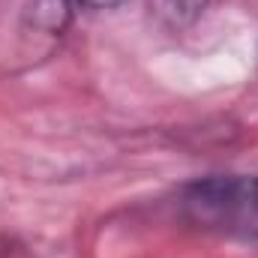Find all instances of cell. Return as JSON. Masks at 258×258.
<instances>
[{
	"label": "cell",
	"instance_id": "7a4b0ae2",
	"mask_svg": "<svg viewBox=\"0 0 258 258\" xmlns=\"http://www.w3.org/2000/svg\"><path fill=\"white\" fill-rule=\"evenodd\" d=\"M78 6H81V0H30L27 12H24V21L36 33L60 36L69 27V21H72Z\"/></svg>",
	"mask_w": 258,
	"mask_h": 258
},
{
	"label": "cell",
	"instance_id": "277c9868",
	"mask_svg": "<svg viewBox=\"0 0 258 258\" xmlns=\"http://www.w3.org/2000/svg\"><path fill=\"white\" fill-rule=\"evenodd\" d=\"M126 0H81V6H90V9H114Z\"/></svg>",
	"mask_w": 258,
	"mask_h": 258
},
{
	"label": "cell",
	"instance_id": "3957f363",
	"mask_svg": "<svg viewBox=\"0 0 258 258\" xmlns=\"http://www.w3.org/2000/svg\"><path fill=\"white\" fill-rule=\"evenodd\" d=\"M204 6L207 0H159V15L171 27H183V24H192L204 12Z\"/></svg>",
	"mask_w": 258,
	"mask_h": 258
},
{
	"label": "cell",
	"instance_id": "6da1fadb",
	"mask_svg": "<svg viewBox=\"0 0 258 258\" xmlns=\"http://www.w3.org/2000/svg\"><path fill=\"white\" fill-rule=\"evenodd\" d=\"M186 222L228 237L258 243V177H207L180 195Z\"/></svg>",
	"mask_w": 258,
	"mask_h": 258
}]
</instances>
